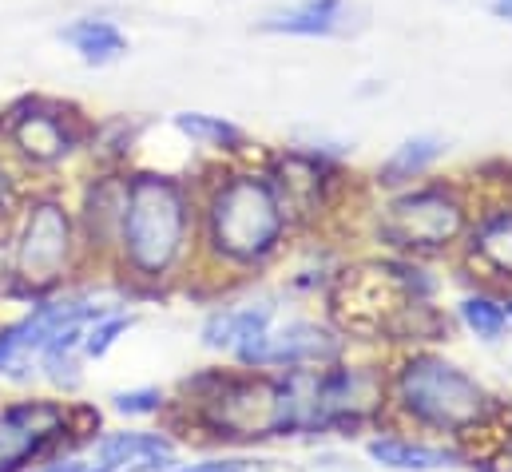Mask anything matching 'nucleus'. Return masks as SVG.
<instances>
[{"mask_svg": "<svg viewBox=\"0 0 512 472\" xmlns=\"http://www.w3.org/2000/svg\"><path fill=\"white\" fill-rule=\"evenodd\" d=\"M346 357V338L342 330H330L326 322L314 318H290L270 326L247 354L239 357V369H266V373H282V369H310V365H334Z\"/></svg>", "mask_w": 512, "mask_h": 472, "instance_id": "obj_9", "label": "nucleus"}, {"mask_svg": "<svg viewBox=\"0 0 512 472\" xmlns=\"http://www.w3.org/2000/svg\"><path fill=\"white\" fill-rule=\"evenodd\" d=\"M195 425L223 445H262L290 437V409L278 373L266 369H207L183 381Z\"/></svg>", "mask_w": 512, "mask_h": 472, "instance_id": "obj_4", "label": "nucleus"}, {"mask_svg": "<svg viewBox=\"0 0 512 472\" xmlns=\"http://www.w3.org/2000/svg\"><path fill=\"white\" fill-rule=\"evenodd\" d=\"M36 472H88V461H52Z\"/></svg>", "mask_w": 512, "mask_h": 472, "instance_id": "obj_27", "label": "nucleus"}, {"mask_svg": "<svg viewBox=\"0 0 512 472\" xmlns=\"http://www.w3.org/2000/svg\"><path fill=\"white\" fill-rule=\"evenodd\" d=\"M171 472H274V461L258 457H211L199 465H175Z\"/></svg>", "mask_w": 512, "mask_h": 472, "instance_id": "obj_24", "label": "nucleus"}, {"mask_svg": "<svg viewBox=\"0 0 512 472\" xmlns=\"http://www.w3.org/2000/svg\"><path fill=\"white\" fill-rule=\"evenodd\" d=\"M203 246L219 266L258 270L282 254L294 227L278 203L270 175L255 167H223L199 203Z\"/></svg>", "mask_w": 512, "mask_h": 472, "instance_id": "obj_2", "label": "nucleus"}, {"mask_svg": "<svg viewBox=\"0 0 512 472\" xmlns=\"http://www.w3.org/2000/svg\"><path fill=\"white\" fill-rule=\"evenodd\" d=\"M362 28V8L354 0H290L258 20V32L270 36H354Z\"/></svg>", "mask_w": 512, "mask_h": 472, "instance_id": "obj_13", "label": "nucleus"}, {"mask_svg": "<svg viewBox=\"0 0 512 472\" xmlns=\"http://www.w3.org/2000/svg\"><path fill=\"white\" fill-rule=\"evenodd\" d=\"M12 195H16V179H12V171L0 163V211L12 207Z\"/></svg>", "mask_w": 512, "mask_h": 472, "instance_id": "obj_26", "label": "nucleus"}, {"mask_svg": "<svg viewBox=\"0 0 512 472\" xmlns=\"http://www.w3.org/2000/svg\"><path fill=\"white\" fill-rule=\"evenodd\" d=\"M92 314H96V306H88L84 298H64V302H40L20 322L4 326L0 330V377L28 381L40 365L44 346L52 342V334L72 322H88Z\"/></svg>", "mask_w": 512, "mask_h": 472, "instance_id": "obj_10", "label": "nucleus"}, {"mask_svg": "<svg viewBox=\"0 0 512 472\" xmlns=\"http://www.w3.org/2000/svg\"><path fill=\"white\" fill-rule=\"evenodd\" d=\"M501 199H509V203H512V171H509V179H505V191H501Z\"/></svg>", "mask_w": 512, "mask_h": 472, "instance_id": "obj_29", "label": "nucleus"}, {"mask_svg": "<svg viewBox=\"0 0 512 472\" xmlns=\"http://www.w3.org/2000/svg\"><path fill=\"white\" fill-rule=\"evenodd\" d=\"M262 171L270 175L278 203L294 231H314L326 215H334V207L346 191V171L326 151L282 147L262 159Z\"/></svg>", "mask_w": 512, "mask_h": 472, "instance_id": "obj_7", "label": "nucleus"}, {"mask_svg": "<svg viewBox=\"0 0 512 472\" xmlns=\"http://www.w3.org/2000/svg\"><path fill=\"white\" fill-rule=\"evenodd\" d=\"M124 203H128V175L108 171L96 175L84 187V203H80V219L76 231L92 250H112L120 246V223H124Z\"/></svg>", "mask_w": 512, "mask_h": 472, "instance_id": "obj_16", "label": "nucleus"}, {"mask_svg": "<svg viewBox=\"0 0 512 472\" xmlns=\"http://www.w3.org/2000/svg\"><path fill=\"white\" fill-rule=\"evenodd\" d=\"M473 215V195L461 183L421 179L413 187L389 191L382 207H374V238L401 258H433L465 242Z\"/></svg>", "mask_w": 512, "mask_h": 472, "instance_id": "obj_5", "label": "nucleus"}, {"mask_svg": "<svg viewBox=\"0 0 512 472\" xmlns=\"http://www.w3.org/2000/svg\"><path fill=\"white\" fill-rule=\"evenodd\" d=\"M135 326V318L124 310H96L84 326V338H80V354L84 357H108L112 346Z\"/></svg>", "mask_w": 512, "mask_h": 472, "instance_id": "obj_22", "label": "nucleus"}, {"mask_svg": "<svg viewBox=\"0 0 512 472\" xmlns=\"http://www.w3.org/2000/svg\"><path fill=\"white\" fill-rule=\"evenodd\" d=\"M366 457L389 472H441L469 465V453L457 445H433L417 437H397V433H378L366 441Z\"/></svg>", "mask_w": 512, "mask_h": 472, "instance_id": "obj_17", "label": "nucleus"}, {"mask_svg": "<svg viewBox=\"0 0 512 472\" xmlns=\"http://www.w3.org/2000/svg\"><path fill=\"white\" fill-rule=\"evenodd\" d=\"M461 250H465V262H469L481 278H489L501 294L512 290V203L509 199H493V203H485V207L473 215Z\"/></svg>", "mask_w": 512, "mask_h": 472, "instance_id": "obj_12", "label": "nucleus"}, {"mask_svg": "<svg viewBox=\"0 0 512 472\" xmlns=\"http://www.w3.org/2000/svg\"><path fill=\"white\" fill-rule=\"evenodd\" d=\"M389 413L453 441L481 437L509 417L505 401L485 381L433 350H409L397 357L389 369Z\"/></svg>", "mask_w": 512, "mask_h": 472, "instance_id": "obj_1", "label": "nucleus"}, {"mask_svg": "<svg viewBox=\"0 0 512 472\" xmlns=\"http://www.w3.org/2000/svg\"><path fill=\"white\" fill-rule=\"evenodd\" d=\"M274 314H278L274 298H255V302H243V306H223V310L207 314L199 338H203L207 350L239 361L274 326Z\"/></svg>", "mask_w": 512, "mask_h": 472, "instance_id": "obj_15", "label": "nucleus"}, {"mask_svg": "<svg viewBox=\"0 0 512 472\" xmlns=\"http://www.w3.org/2000/svg\"><path fill=\"white\" fill-rule=\"evenodd\" d=\"M457 322L473 334V338H481V342H505V334H509V310H505V302H501V294H493V290H473V294H465L461 302H457Z\"/></svg>", "mask_w": 512, "mask_h": 472, "instance_id": "obj_21", "label": "nucleus"}, {"mask_svg": "<svg viewBox=\"0 0 512 472\" xmlns=\"http://www.w3.org/2000/svg\"><path fill=\"white\" fill-rule=\"evenodd\" d=\"M60 40L92 68H108L116 64L124 52H128V36L120 32L116 20H104V16H80L72 24L60 28Z\"/></svg>", "mask_w": 512, "mask_h": 472, "instance_id": "obj_19", "label": "nucleus"}, {"mask_svg": "<svg viewBox=\"0 0 512 472\" xmlns=\"http://www.w3.org/2000/svg\"><path fill=\"white\" fill-rule=\"evenodd\" d=\"M163 405H167V397H163V389H155V385H139V389H120V393H112V409H116L120 417H155V413H163Z\"/></svg>", "mask_w": 512, "mask_h": 472, "instance_id": "obj_23", "label": "nucleus"}, {"mask_svg": "<svg viewBox=\"0 0 512 472\" xmlns=\"http://www.w3.org/2000/svg\"><path fill=\"white\" fill-rule=\"evenodd\" d=\"M489 12H493L497 20H509L512 24V0H489Z\"/></svg>", "mask_w": 512, "mask_h": 472, "instance_id": "obj_28", "label": "nucleus"}, {"mask_svg": "<svg viewBox=\"0 0 512 472\" xmlns=\"http://www.w3.org/2000/svg\"><path fill=\"white\" fill-rule=\"evenodd\" d=\"M445 159V139L441 135H413V139H401L374 171V187L378 191H401V187H413L421 183L437 163Z\"/></svg>", "mask_w": 512, "mask_h": 472, "instance_id": "obj_18", "label": "nucleus"}, {"mask_svg": "<svg viewBox=\"0 0 512 472\" xmlns=\"http://www.w3.org/2000/svg\"><path fill=\"white\" fill-rule=\"evenodd\" d=\"M175 441L163 433H108L96 441L88 472H171Z\"/></svg>", "mask_w": 512, "mask_h": 472, "instance_id": "obj_14", "label": "nucleus"}, {"mask_svg": "<svg viewBox=\"0 0 512 472\" xmlns=\"http://www.w3.org/2000/svg\"><path fill=\"white\" fill-rule=\"evenodd\" d=\"M469 465L481 472H512V425L501 433V445L493 457H469Z\"/></svg>", "mask_w": 512, "mask_h": 472, "instance_id": "obj_25", "label": "nucleus"}, {"mask_svg": "<svg viewBox=\"0 0 512 472\" xmlns=\"http://www.w3.org/2000/svg\"><path fill=\"white\" fill-rule=\"evenodd\" d=\"M68 405L60 401H16L0 409V472H24L44 457L68 429Z\"/></svg>", "mask_w": 512, "mask_h": 472, "instance_id": "obj_11", "label": "nucleus"}, {"mask_svg": "<svg viewBox=\"0 0 512 472\" xmlns=\"http://www.w3.org/2000/svg\"><path fill=\"white\" fill-rule=\"evenodd\" d=\"M501 302H505V310H509V318H512V290H505V294H501Z\"/></svg>", "mask_w": 512, "mask_h": 472, "instance_id": "obj_30", "label": "nucleus"}, {"mask_svg": "<svg viewBox=\"0 0 512 472\" xmlns=\"http://www.w3.org/2000/svg\"><path fill=\"white\" fill-rule=\"evenodd\" d=\"M191 238H195V199L187 183L159 171L128 175V203H124L116 250L131 274L147 282H163L187 258Z\"/></svg>", "mask_w": 512, "mask_h": 472, "instance_id": "obj_3", "label": "nucleus"}, {"mask_svg": "<svg viewBox=\"0 0 512 472\" xmlns=\"http://www.w3.org/2000/svg\"><path fill=\"white\" fill-rule=\"evenodd\" d=\"M171 127L191 139L195 147H207V151H219V155H243L251 147L247 131L239 123L223 116H207V112H175L171 116Z\"/></svg>", "mask_w": 512, "mask_h": 472, "instance_id": "obj_20", "label": "nucleus"}, {"mask_svg": "<svg viewBox=\"0 0 512 472\" xmlns=\"http://www.w3.org/2000/svg\"><path fill=\"white\" fill-rule=\"evenodd\" d=\"M80 250L76 215L56 199V195H36L24 207L20 231L12 242V282L28 298L52 294L64 274L72 270Z\"/></svg>", "mask_w": 512, "mask_h": 472, "instance_id": "obj_6", "label": "nucleus"}, {"mask_svg": "<svg viewBox=\"0 0 512 472\" xmlns=\"http://www.w3.org/2000/svg\"><path fill=\"white\" fill-rule=\"evenodd\" d=\"M0 127H4L8 147L20 159H28L32 167H56V163H64L92 135V127L84 123V116L72 104H56V100H40V96L16 100L0 116Z\"/></svg>", "mask_w": 512, "mask_h": 472, "instance_id": "obj_8", "label": "nucleus"}]
</instances>
